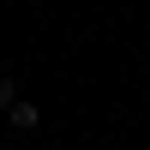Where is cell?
<instances>
[{
    "label": "cell",
    "mask_w": 150,
    "mask_h": 150,
    "mask_svg": "<svg viewBox=\"0 0 150 150\" xmlns=\"http://www.w3.org/2000/svg\"><path fill=\"white\" fill-rule=\"evenodd\" d=\"M6 120H12L18 132H30V126H42V114H36V102H12V108H6Z\"/></svg>",
    "instance_id": "obj_1"
},
{
    "label": "cell",
    "mask_w": 150,
    "mask_h": 150,
    "mask_svg": "<svg viewBox=\"0 0 150 150\" xmlns=\"http://www.w3.org/2000/svg\"><path fill=\"white\" fill-rule=\"evenodd\" d=\"M12 102H18V84H12V78H0V108H12Z\"/></svg>",
    "instance_id": "obj_2"
}]
</instances>
